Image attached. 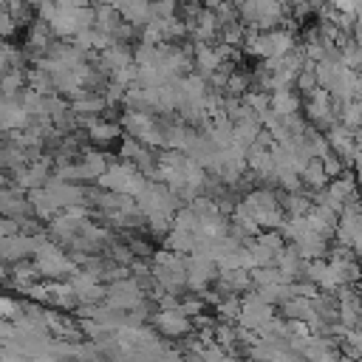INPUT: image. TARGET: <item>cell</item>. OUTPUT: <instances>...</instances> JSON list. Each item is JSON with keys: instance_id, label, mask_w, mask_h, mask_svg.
I'll use <instances>...</instances> for the list:
<instances>
[{"instance_id": "cell-1", "label": "cell", "mask_w": 362, "mask_h": 362, "mask_svg": "<svg viewBox=\"0 0 362 362\" xmlns=\"http://www.w3.org/2000/svg\"><path fill=\"white\" fill-rule=\"evenodd\" d=\"M34 263H37L40 274L48 280H68L76 272V260L71 255H65L57 243H51L45 238V232L34 235Z\"/></svg>"}, {"instance_id": "cell-2", "label": "cell", "mask_w": 362, "mask_h": 362, "mask_svg": "<svg viewBox=\"0 0 362 362\" xmlns=\"http://www.w3.org/2000/svg\"><path fill=\"white\" fill-rule=\"evenodd\" d=\"M294 45H297V42H294V34H291L288 28H283V25L269 28V31H257V28H255V31H249L246 40H243L246 54H252V57H257V59L283 57V54H288Z\"/></svg>"}, {"instance_id": "cell-3", "label": "cell", "mask_w": 362, "mask_h": 362, "mask_svg": "<svg viewBox=\"0 0 362 362\" xmlns=\"http://www.w3.org/2000/svg\"><path fill=\"white\" fill-rule=\"evenodd\" d=\"M96 184L102 187V189H110V192H124V195H139L144 187H147V175L127 158V161H119V164H113V167H107L99 178H96Z\"/></svg>"}, {"instance_id": "cell-4", "label": "cell", "mask_w": 362, "mask_h": 362, "mask_svg": "<svg viewBox=\"0 0 362 362\" xmlns=\"http://www.w3.org/2000/svg\"><path fill=\"white\" fill-rule=\"evenodd\" d=\"M305 119H308V124H314L317 130H328V127L337 122V107H334V99H331L328 88L317 85V88L305 96Z\"/></svg>"}, {"instance_id": "cell-5", "label": "cell", "mask_w": 362, "mask_h": 362, "mask_svg": "<svg viewBox=\"0 0 362 362\" xmlns=\"http://www.w3.org/2000/svg\"><path fill=\"white\" fill-rule=\"evenodd\" d=\"M272 317H274V305H272V303H266L255 288H249V294H246V297H240V317H238V322H240V325L260 331Z\"/></svg>"}, {"instance_id": "cell-6", "label": "cell", "mask_w": 362, "mask_h": 362, "mask_svg": "<svg viewBox=\"0 0 362 362\" xmlns=\"http://www.w3.org/2000/svg\"><path fill=\"white\" fill-rule=\"evenodd\" d=\"M153 325L161 337H189L192 334V317L181 311V305L175 308H158L153 314Z\"/></svg>"}, {"instance_id": "cell-7", "label": "cell", "mask_w": 362, "mask_h": 362, "mask_svg": "<svg viewBox=\"0 0 362 362\" xmlns=\"http://www.w3.org/2000/svg\"><path fill=\"white\" fill-rule=\"evenodd\" d=\"M215 277H218V263L198 255V252H189V257H187V288L201 294L204 288H209V283Z\"/></svg>"}, {"instance_id": "cell-8", "label": "cell", "mask_w": 362, "mask_h": 362, "mask_svg": "<svg viewBox=\"0 0 362 362\" xmlns=\"http://www.w3.org/2000/svg\"><path fill=\"white\" fill-rule=\"evenodd\" d=\"M325 139H328L331 150H334L345 164H354V153H356V130L345 127L342 122H334V124L325 130Z\"/></svg>"}, {"instance_id": "cell-9", "label": "cell", "mask_w": 362, "mask_h": 362, "mask_svg": "<svg viewBox=\"0 0 362 362\" xmlns=\"http://www.w3.org/2000/svg\"><path fill=\"white\" fill-rule=\"evenodd\" d=\"M34 255V235L25 232H14V235H3L0 238V257L6 263H17L23 257Z\"/></svg>"}, {"instance_id": "cell-10", "label": "cell", "mask_w": 362, "mask_h": 362, "mask_svg": "<svg viewBox=\"0 0 362 362\" xmlns=\"http://www.w3.org/2000/svg\"><path fill=\"white\" fill-rule=\"evenodd\" d=\"M130 62H133V48H127V42H110L105 51H99V59H96V65L105 76H113L119 68H124Z\"/></svg>"}, {"instance_id": "cell-11", "label": "cell", "mask_w": 362, "mask_h": 362, "mask_svg": "<svg viewBox=\"0 0 362 362\" xmlns=\"http://www.w3.org/2000/svg\"><path fill=\"white\" fill-rule=\"evenodd\" d=\"M308 223H311V229L314 232H320V235H325L328 240L337 235V223H339V212L337 209H331L328 204H320V201H314V206L308 209Z\"/></svg>"}, {"instance_id": "cell-12", "label": "cell", "mask_w": 362, "mask_h": 362, "mask_svg": "<svg viewBox=\"0 0 362 362\" xmlns=\"http://www.w3.org/2000/svg\"><path fill=\"white\" fill-rule=\"evenodd\" d=\"M51 161L48 158H40V161H31V164H23L17 170V181H20V189H34V187H45V181L51 178Z\"/></svg>"}, {"instance_id": "cell-13", "label": "cell", "mask_w": 362, "mask_h": 362, "mask_svg": "<svg viewBox=\"0 0 362 362\" xmlns=\"http://www.w3.org/2000/svg\"><path fill=\"white\" fill-rule=\"evenodd\" d=\"M28 204H31V215H37L40 221H51V218H57L62 212V206L57 204V198L45 187L28 189Z\"/></svg>"}, {"instance_id": "cell-14", "label": "cell", "mask_w": 362, "mask_h": 362, "mask_svg": "<svg viewBox=\"0 0 362 362\" xmlns=\"http://www.w3.org/2000/svg\"><path fill=\"white\" fill-rule=\"evenodd\" d=\"M274 266L280 269V274L286 277V283H291L294 277H303V266H305V257L297 252V246H294V243H286V246L277 252V257H274Z\"/></svg>"}, {"instance_id": "cell-15", "label": "cell", "mask_w": 362, "mask_h": 362, "mask_svg": "<svg viewBox=\"0 0 362 362\" xmlns=\"http://www.w3.org/2000/svg\"><path fill=\"white\" fill-rule=\"evenodd\" d=\"M192 62H195V71L204 76V79H209L221 65H223V59H221V54H218V48H212L209 42H195V51H192Z\"/></svg>"}, {"instance_id": "cell-16", "label": "cell", "mask_w": 362, "mask_h": 362, "mask_svg": "<svg viewBox=\"0 0 362 362\" xmlns=\"http://www.w3.org/2000/svg\"><path fill=\"white\" fill-rule=\"evenodd\" d=\"M218 280H221V286H223V291L226 294H240V291H249L255 283H252V274H249V269H221L218 272Z\"/></svg>"}, {"instance_id": "cell-17", "label": "cell", "mask_w": 362, "mask_h": 362, "mask_svg": "<svg viewBox=\"0 0 362 362\" xmlns=\"http://www.w3.org/2000/svg\"><path fill=\"white\" fill-rule=\"evenodd\" d=\"M48 25H51V31H54L57 37H62V40L74 37V34L79 31L76 8H62V6H57V11H54V17L48 20Z\"/></svg>"}, {"instance_id": "cell-18", "label": "cell", "mask_w": 362, "mask_h": 362, "mask_svg": "<svg viewBox=\"0 0 362 362\" xmlns=\"http://www.w3.org/2000/svg\"><path fill=\"white\" fill-rule=\"evenodd\" d=\"M272 113H277L280 119L283 116H291V113H300L303 102L297 96V88H286V90H272V102H269Z\"/></svg>"}, {"instance_id": "cell-19", "label": "cell", "mask_w": 362, "mask_h": 362, "mask_svg": "<svg viewBox=\"0 0 362 362\" xmlns=\"http://www.w3.org/2000/svg\"><path fill=\"white\" fill-rule=\"evenodd\" d=\"M119 11H122V20L133 23L136 28H141L144 23L153 20V0H124L119 6Z\"/></svg>"}, {"instance_id": "cell-20", "label": "cell", "mask_w": 362, "mask_h": 362, "mask_svg": "<svg viewBox=\"0 0 362 362\" xmlns=\"http://www.w3.org/2000/svg\"><path fill=\"white\" fill-rule=\"evenodd\" d=\"M107 167H110L107 156H102L99 150H85V156L79 158V178L82 181H96Z\"/></svg>"}, {"instance_id": "cell-21", "label": "cell", "mask_w": 362, "mask_h": 362, "mask_svg": "<svg viewBox=\"0 0 362 362\" xmlns=\"http://www.w3.org/2000/svg\"><path fill=\"white\" fill-rule=\"evenodd\" d=\"M294 246H297V252H300L305 260H311V257H325V252H328V238L320 235V232H314V229H308L300 240H294Z\"/></svg>"}, {"instance_id": "cell-22", "label": "cell", "mask_w": 362, "mask_h": 362, "mask_svg": "<svg viewBox=\"0 0 362 362\" xmlns=\"http://www.w3.org/2000/svg\"><path fill=\"white\" fill-rule=\"evenodd\" d=\"M195 246H198V235H195V232L170 229V232L164 235V249H170V252H178V255H189V252H195Z\"/></svg>"}, {"instance_id": "cell-23", "label": "cell", "mask_w": 362, "mask_h": 362, "mask_svg": "<svg viewBox=\"0 0 362 362\" xmlns=\"http://www.w3.org/2000/svg\"><path fill=\"white\" fill-rule=\"evenodd\" d=\"M105 107H107L105 96H96L93 90H88V93H82V96L71 99V110H74L76 116H99Z\"/></svg>"}, {"instance_id": "cell-24", "label": "cell", "mask_w": 362, "mask_h": 362, "mask_svg": "<svg viewBox=\"0 0 362 362\" xmlns=\"http://www.w3.org/2000/svg\"><path fill=\"white\" fill-rule=\"evenodd\" d=\"M300 175H303V187L311 189V192H320L322 187H328V175H325L320 158H308V164H305V170Z\"/></svg>"}, {"instance_id": "cell-25", "label": "cell", "mask_w": 362, "mask_h": 362, "mask_svg": "<svg viewBox=\"0 0 362 362\" xmlns=\"http://www.w3.org/2000/svg\"><path fill=\"white\" fill-rule=\"evenodd\" d=\"M280 206L286 209V215H308V209L314 206V198H308L303 189H297V192H283Z\"/></svg>"}, {"instance_id": "cell-26", "label": "cell", "mask_w": 362, "mask_h": 362, "mask_svg": "<svg viewBox=\"0 0 362 362\" xmlns=\"http://www.w3.org/2000/svg\"><path fill=\"white\" fill-rule=\"evenodd\" d=\"M93 11H96V23H93V28H99V31H107V34H113V28L122 23V11H119L116 6L99 3Z\"/></svg>"}, {"instance_id": "cell-27", "label": "cell", "mask_w": 362, "mask_h": 362, "mask_svg": "<svg viewBox=\"0 0 362 362\" xmlns=\"http://www.w3.org/2000/svg\"><path fill=\"white\" fill-rule=\"evenodd\" d=\"M339 62L354 71H362V42H356L354 37H345L339 42Z\"/></svg>"}, {"instance_id": "cell-28", "label": "cell", "mask_w": 362, "mask_h": 362, "mask_svg": "<svg viewBox=\"0 0 362 362\" xmlns=\"http://www.w3.org/2000/svg\"><path fill=\"white\" fill-rule=\"evenodd\" d=\"M337 110H339V113H337V122H342V124L351 127V130H359V127H362V105H359L356 99L339 105Z\"/></svg>"}, {"instance_id": "cell-29", "label": "cell", "mask_w": 362, "mask_h": 362, "mask_svg": "<svg viewBox=\"0 0 362 362\" xmlns=\"http://www.w3.org/2000/svg\"><path fill=\"white\" fill-rule=\"evenodd\" d=\"M215 342L232 354V348L238 345V322H229V320L215 322Z\"/></svg>"}, {"instance_id": "cell-30", "label": "cell", "mask_w": 362, "mask_h": 362, "mask_svg": "<svg viewBox=\"0 0 362 362\" xmlns=\"http://www.w3.org/2000/svg\"><path fill=\"white\" fill-rule=\"evenodd\" d=\"M23 85H28V82H25V71H23V68H11V71L0 79V90H3L6 96H20Z\"/></svg>"}, {"instance_id": "cell-31", "label": "cell", "mask_w": 362, "mask_h": 362, "mask_svg": "<svg viewBox=\"0 0 362 362\" xmlns=\"http://www.w3.org/2000/svg\"><path fill=\"white\" fill-rule=\"evenodd\" d=\"M173 229H184V232H198V215L192 206L175 209L173 212Z\"/></svg>"}, {"instance_id": "cell-32", "label": "cell", "mask_w": 362, "mask_h": 362, "mask_svg": "<svg viewBox=\"0 0 362 362\" xmlns=\"http://www.w3.org/2000/svg\"><path fill=\"white\" fill-rule=\"evenodd\" d=\"M317 85H320V82H317V74H314V62L308 59V62H305V68L297 74V79H294V88H297V90H303V93L308 96V93H311Z\"/></svg>"}, {"instance_id": "cell-33", "label": "cell", "mask_w": 362, "mask_h": 362, "mask_svg": "<svg viewBox=\"0 0 362 362\" xmlns=\"http://www.w3.org/2000/svg\"><path fill=\"white\" fill-rule=\"evenodd\" d=\"M226 96H243L246 90H249V76L246 74H240V71H232L229 74V79H226Z\"/></svg>"}, {"instance_id": "cell-34", "label": "cell", "mask_w": 362, "mask_h": 362, "mask_svg": "<svg viewBox=\"0 0 362 362\" xmlns=\"http://www.w3.org/2000/svg\"><path fill=\"white\" fill-rule=\"evenodd\" d=\"M320 161H322V170H325L328 181H331V178H337L339 173H345V161H342V158H339L334 150H331V153H325Z\"/></svg>"}, {"instance_id": "cell-35", "label": "cell", "mask_w": 362, "mask_h": 362, "mask_svg": "<svg viewBox=\"0 0 362 362\" xmlns=\"http://www.w3.org/2000/svg\"><path fill=\"white\" fill-rule=\"evenodd\" d=\"M178 0H153V17H175Z\"/></svg>"}, {"instance_id": "cell-36", "label": "cell", "mask_w": 362, "mask_h": 362, "mask_svg": "<svg viewBox=\"0 0 362 362\" xmlns=\"http://www.w3.org/2000/svg\"><path fill=\"white\" fill-rule=\"evenodd\" d=\"M107 255H110L113 263H133V257H136L133 249H127V246H122V243H113Z\"/></svg>"}, {"instance_id": "cell-37", "label": "cell", "mask_w": 362, "mask_h": 362, "mask_svg": "<svg viewBox=\"0 0 362 362\" xmlns=\"http://www.w3.org/2000/svg\"><path fill=\"white\" fill-rule=\"evenodd\" d=\"M14 31H17V20L11 17L8 8H3V11H0V37L6 40V37H11Z\"/></svg>"}, {"instance_id": "cell-38", "label": "cell", "mask_w": 362, "mask_h": 362, "mask_svg": "<svg viewBox=\"0 0 362 362\" xmlns=\"http://www.w3.org/2000/svg\"><path fill=\"white\" fill-rule=\"evenodd\" d=\"M181 311L189 314V317H198L204 311V294L201 297H189V300H181Z\"/></svg>"}, {"instance_id": "cell-39", "label": "cell", "mask_w": 362, "mask_h": 362, "mask_svg": "<svg viewBox=\"0 0 362 362\" xmlns=\"http://www.w3.org/2000/svg\"><path fill=\"white\" fill-rule=\"evenodd\" d=\"M17 311H20V305L14 300H8V297L0 294V317H14Z\"/></svg>"}, {"instance_id": "cell-40", "label": "cell", "mask_w": 362, "mask_h": 362, "mask_svg": "<svg viewBox=\"0 0 362 362\" xmlns=\"http://www.w3.org/2000/svg\"><path fill=\"white\" fill-rule=\"evenodd\" d=\"M0 339L3 342H8V339H14V325H8L3 317H0Z\"/></svg>"}, {"instance_id": "cell-41", "label": "cell", "mask_w": 362, "mask_h": 362, "mask_svg": "<svg viewBox=\"0 0 362 362\" xmlns=\"http://www.w3.org/2000/svg\"><path fill=\"white\" fill-rule=\"evenodd\" d=\"M221 3H223V0H201V6H204V8H212V11H215Z\"/></svg>"}, {"instance_id": "cell-42", "label": "cell", "mask_w": 362, "mask_h": 362, "mask_svg": "<svg viewBox=\"0 0 362 362\" xmlns=\"http://www.w3.org/2000/svg\"><path fill=\"white\" fill-rule=\"evenodd\" d=\"M0 280H6V260L0 257Z\"/></svg>"}, {"instance_id": "cell-43", "label": "cell", "mask_w": 362, "mask_h": 362, "mask_svg": "<svg viewBox=\"0 0 362 362\" xmlns=\"http://www.w3.org/2000/svg\"><path fill=\"white\" fill-rule=\"evenodd\" d=\"M3 184H6V173L0 170V187H3Z\"/></svg>"}, {"instance_id": "cell-44", "label": "cell", "mask_w": 362, "mask_h": 362, "mask_svg": "<svg viewBox=\"0 0 362 362\" xmlns=\"http://www.w3.org/2000/svg\"><path fill=\"white\" fill-rule=\"evenodd\" d=\"M3 8H6V0H0V11H3Z\"/></svg>"}, {"instance_id": "cell-45", "label": "cell", "mask_w": 362, "mask_h": 362, "mask_svg": "<svg viewBox=\"0 0 362 362\" xmlns=\"http://www.w3.org/2000/svg\"><path fill=\"white\" fill-rule=\"evenodd\" d=\"M359 272H362V260H359Z\"/></svg>"}, {"instance_id": "cell-46", "label": "cell", "mask_w": 362, "mask_h": 362, "mask_svg": "<svg viewBox=\"0 0 362 362\" xmlns=\"http://www.w3.org/2000/svg\"><path fill=\"white\" fill-rule=\"evenodd\" d=\"M0 238H3V235H0Z\"/></svg>"}]
</instances>
